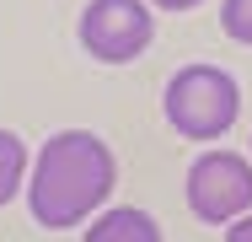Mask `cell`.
Listing matches in <instances>:
<instances>
[{"label": "cell", "mask_w": 252, "mask_h": 242, "mask_svg": "<svg viewBox=\"0 0 252 242\" xmlns=\"http://www.w3.org/2000/svg\"><path fill=\"white\" fill-rule=\"evenodd\" d=\"M113 189V156L97 135L64 129L43 145L32 172V215L43 226H81Z\"/></svg>", "instance_id": "cell-1"}, {"label": "cell", "mask_w": 252, "mask_h": 242, "mask_svg": "<svg viewBox=\"0 0 252 242\" xmlns=\"http://www.w3.org/2000/svg\"><path fill=\"white\" fill-rule=\"evenodd\" d=\"M81 43L102 65H129L151 43V11L140 0H92L81 16Z\"/></svg>", "instance_id": "cell-3"}, {"label": "cell", "mask_w": 252, "mask_h": 242, "mask_svg": "<svg viewBox=\"0 0 252 242\" xmlns=\"http://www.w3.org/2000/svg\"><path fill=\"white\" fill-rule=\"evenodd\" d=\"M220 22L236 43H252V0H225L220 5Z\"/></svg>", "instance_id": "cell-7"}, {"label": "cell", "mask_w": 252, "mask_h": 242, "mask_svg": "<svg viewBox=\"0 0 252 242\" xmlns=\"http://www.w3.org/2000/svg\"><path fill=\"white\" fill-rule=\"evenodd\" d=\"M231 242H252V221L247 226H231Z\"/></svg>", "instance_id": "cell-8"}, {"label": "cell", "mask_w": 252, "mask_h": 242, "mask_svg": "<svg viewBox=\"0 0 252 242\" xmlns=\"http://www.w3.org/2000/svg\"><path fill=\"white\" fill-rule=\"evenodd\" d=\"M188 204L199 221H231L236 210L252 204V167L231 151L199 156L188 172Z\"/></svg>", "instance_id": "cell-4"}, {"label": "cell", "mask_w": 252, "mask_h": 242, "mask_svg": "<svg viewBox=\"0 0 252 242\" xmlns=\"http://www.w3.org/2000/svg\"><path fill=\"white\" fill-rule=\"evenodd\" d=\"M156 5H166V11H188V5H199V0H156Z\"/></svg>", "instance_id": "cell-9"}, {"label": "cell", "mask_w": 252, "mask_h": 242, "mask_svg": "<svg viewBox=\"0 0 252 242\" xmlns=\"http://www.w3.org/2000/svg\"><path fill=\"white\" fill-rule=\"evenodd\" d=\"M236 108H242L236 81H231L225 70H215V65H188V70H177L172 86H166V119H172V129L188 135V140L225 135V129L236 124Z\"/></svg>", "instance_id": "cell-2"}, {"label": "cell", "mask_w": 252, "mask_h": 242, "mask_svg": "<svg viewBox=\"0 0 252 242\" xmlns=\"http://www.w3.org/2000/svg\"><path fill=\"white\" fill-rule=\"evenodd\" d=\"M92 242H113V237H140V242H156L161 232L151 226V215H140V210H113L102 226H92L86 232Z\"/></svg>", "instance_id": "cell-5"}, {"label": "cell", "mask_w": 252, "mask_h": 242, "mask_svg": "<svg viewBox=\"0 0 252 242\" xmlns=\"http://www.w3.org/2000/svg\"><path fill=\"white\" fill-rule=\"evenodd\" d=\"M16 183H22V140L11 129H0V204L16 194Z\"/></svg>", "instance_id": "cell-6"}]
</instances>
